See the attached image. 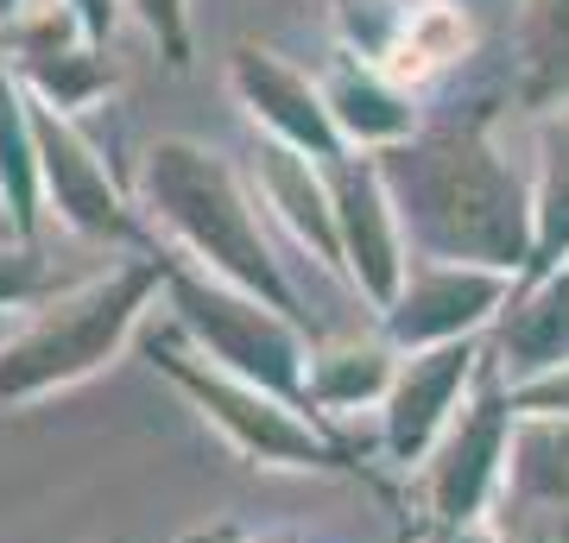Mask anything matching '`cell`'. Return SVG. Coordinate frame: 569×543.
I'll return each instance as SVG.
<instances>
[{"mask_svg": "<svg viewBox=\"0 0 569 543\" xmlns=\"http://www.w3.org/2000/svg\"><path fill=\"white\" fill-rule=\"evenodd\" d=\"M500 436H507V404H500V385L488 380L481 385V399L462 411V423H456V436H449V449H443V467H437V500H443L449 519L468 512L475 481H481V467L493 462Z\"/></svg>", "mask_w": 569, "mask_h": 543, "instance_id": "e0dca14e", "label": "cell"}, {"mask_svg": "<svg viewBox=\"0 0 569 543\" xmlns=\"http://www.w3.org/2000/svg\"><path fill=\"white\" fill-rule=\"evenodd\" d=\"M0 197L13 209V228H39V140H32V95L20 70L0 58Z\"/></svg>", "mask_w": 569, "mask_h": 543, "instance_id": "5bb4252c", "label": "cell"}, {"mask_svg": "<svg viewBox=\"0 0 569 543\" xmlns=\"http://www.w3.org/2000/svg\"><path fill=\"white\" fill-rule=\"evenodd\" d=\"M329 101V121L348 145L361 152H387V145H406L418 133V114H411V95L399 82H387L380 63H355L342 51V63H329V77L317 82Z\"/></svg>", "mask_w": 569, "mask_h": 543, "instance_id": "9c48e42d", "label": "cell"}, {"mask_svg": "<svg viewBox=\"0 0 569 543\" xmlns=\"http://www.w3.org/2000/svg\"><path fill=\"white\" fill-rule=\"evenodd\" d=\"M0 348H7V316H0Z\"/></svg>", "mask_w": 569, "mask_h": 543, "instance_id": "d4e9b609", "label": "cell"}, {"mask_svg": "<svg viewBox=\"0 0 569 543\" xmlns=\"http://www.w3.org/2000/svg\"><path fill=\"white\" fill-rule=\"evenodd\" d=\"M392 215L430 260L512 272L538 247V202L481 127H430L373 152Z\"/></svg>", "mask_w": 569, "mask_h": 543, "instance_id": "6da1fadb", "label": "cell"}, {"mask_svg": "<svg viewBox=\"0 0 569 543\" xmlns=\"http://www.w3.org/2000/svg\"><path fill=\"white\" fill-rule=\"evenodd\" d=\"M387 380V354L380 348H361V354H342V361H323L310 373V392L323 399H355V392H373Z\"/></svg>", "mask_w": 569, "mask_h": 543, "instance_id": "d6986e66", "label": "cell"}, {"mask_svg": "<svg viewBox=\"0 0 569 543\" xmlns=\"http://www.w3.org/2000/svg\"><path fill=\"white\" fill-rule=\"evenodd\" d=\"M253 178H260L266 202L279 209L291 234L310 241L323 253V265H342V228H336V197H329V171L305 152H291V145L266 140L260 159H253Z\"/></svg>", "mask_w": 569, "mask_h": 543, "instance_id": "30bf717a", "label": "cell"}, {"mask_svg": "<svg viewBox=\"0 0 569 543\" xmlns=\"http://www.w3.org/2000/svg\"><path fill=\"white\" fill-rule=\"evenodd\" d=\"M20 228H13V209H7V197H0V241H13Z\"/></svg>", "mask_w": 569, "mask_h": 543, "instance_id": "cb8c5ba5", "label": "cell"}, {"mask_svg": "<svg viewBox=\"0 0 569 543\" xmlns=\"http://www.w3.org/2000/svg\"><path fill=\"white\" fill-rule=\"evenodd\" d=\"M133 13H140V26L159 39L164 63H183L190 58V0H127Z\"/></svg>", "mask_w": 569, "mask_h": 543, "instance_id": "ffe728a7", "label": "cell"}, {"mask_svg": "<svg viewBox=\"0 0 569 543\" xmlns=\"http://www.w3.org/2000/svg\"><path fill=\"white\" fill-rule=\"evenodd\" d=\"M159 284H171V272L159 260H127L102 279H89L82 291H70V298L44 303L39 316L0 348V399H26V392H44V385H63L89 366H102Z\"/></svg>", "mask_w": 569, "mask_h": 543, "instance_id": "3957f363", "label": "cell"}, {"mask_svg": "<svg viewBox=\"0 0 569 543\" xmlns=\"http://www.w3.org/2000/svg\"><path fill=\"white\" fill-rule=\"evenodd\" d=\"M171 303H178L183 329L216 354L222 366H234L247 385H279V392H298V361L305 348L291 335L284 310L247 298L222 279H197V272H171Z\"/></svg>", "mask_w": 569, "mask_h": 543, "instance_id": "277c9868", "label": "cell"}, {"mask_svg": "<svg viewBox=\"0 0 569 543\" xmlns=\"http://www.w3.org/2000/svg\"><path fill=\"white\" fill-rule=\"evenodd\" d=\"M538 247H531V265L550 272L563 265L569 253V121H557L545 133V159H538Z\"/></svg>", "mask_w": 569, "mask_h": 543, "instance_id": "ac0fdd59", "label": "cell"}, {"mask_svg": "<svg viewBox=\"0 0 569 543\" xmlns=\"http://www.w3.org/2000/svg\"><path fill=\"white\" fill-rule=\"evenodd\" d=\"M228 82H234V95H241L247 114L266 127V140L291 145V152H305V159H317V164L348 159V140L336 133V121H329L323 89H317L305 70L279 63L272 51L241 44V51L228 58Z\"/></svg>", "mask_w": 569, "mask_h": 543, "instance_id": "8992f818", "label": "cell"}, {"mask_svg": "<svg viewBox=\"0 0 569 543\" xmlns=\"http://www.w3.org/2000/svg\"><path fill=\"white\" fill-rule=\"evenodd\" d=\"M500 348L512 354L519 373L563 366V348H569V265H550L545 284L500 316Z\"/></svg>", "mask_w": 569, "mask_h": 543, "instance_id": "9a60e30c", "label": "cell"}, {"mask_svg": "<svg viewBox=\"0 0 569 543\" xmlns=\"http://www.w3.org/2000/svg\"><path fill=\"white\" fill-rule=\"evenodd\" d=\"M140 197H146V215H152L190 260H203L222 284L272 303L284 316L298 310L279 260H272V247H266V234H260L253 197H247L241 178H234L209 145H197V140L146 145Z\"/></svg>", "mask_w": 569, "mask_h": 543, "instance_id": "7a4b0ae2", "label": "cell"}, {"mask_svg": "<svg viewBox=\"0 0 569 543\" xmlns=\"http://www.w3.org/2000/svg\"><path fill=\"white\" fill-rule=\"evenodd\" d=\"M468 373H475V342H443L399 373V385H392V443L406 455L449 418V404L468 385Z\"/></svg>", "mask_w": 569, "mask_h": 543, "instance_id": "7c38bea8", "label": "cell"}, {"mask_svg": "<svg viewBox=\"0 0 569 543\" xmlns=\"http://www.w3.org/2000/svg\"><path fill=\"white\" fill-rule=\"evenodd\" d=\"M39 279H44L39 253H26V247L0 241V316H7V310H20V303L39 291Z\"/></svg>", "mask_w": 569, "mask_h": 543, "instance_id": "44dd1931", "label": "cell"}, {"mask_svg": "<svg viewBox=\"0 0 569 543\" xmlns=\"http://www.w3.org/2000/svg\"><path fill=\"white\" fill-rule=\"evenodd\" d=\"M519 95L531 108L569 95V0H519Z\"/></svg>", "mask_w": 569, "mask_h": 543, "instance_id": "2e32d148", "label": "cell"}, {"mask_svg": "<svg viewBox=\"0 0 569 543\" xmlns=\"http://www.w3.org/2000/svg\"><path fill=\"white\" fill-rule=\"evenodd\" d=\"M507 298V272L488 265H430L399 291V303L387 310L392 342L406 348H443V342H468V329L488 316L493 303Z\"/></svg>", "mask_w": 569, "mask_h": 543, "instance_id": "ba28073f", "label": "cell"}, {"mask_svg": "<svg viewBox=\"0 0 569 543\" xmlns=\"http://www.w3.org/2000/svg\"><path fill=\"white\" fill-rule=\"evenodd\" d=\"M26 7H32V0H0V32H7V26H13V20H20V13H26Z\"/></svg>", "mask_w": 569, "mask_h": 543, "instance_id": "603a6c76", "label": "cell"}, {"mask_svg": "<svg viewBox=\"0 0 569 543\" xmlns=\"http://www.w3.org/2000/svg\"><path fill=\"white\" fill-rule=\"evenodd\" d=\"M32 140H39V183H44V197H51L63 228H77L89 241H140V215L121 202L102 152L82 140L70 108L32 95Z\"/></svg>", "mask_w": 569, "mask_h": 543, "instance_id": "5b68a950", "label": "cell"}, {"mask_svg": "<svg viewBox=\"0 0 569 543\" xmlns=\"http://www.w3.org/2000/svg\"><path fill=\"white\" fill-rule=\"evenodd\" d=\"M323 171H329V197H336V228H342V260L367 284V298L392 310L406 284H399V215H392V197L380 183V164L348 152Z\"/></svg>", "mask_w": 569, "mask_h": 543, "instance_id": "52a82bcc", "label": "cell"}, {"mask_svg": "<svg viewBox=\"0 0 569 543\" xmlns=\"http://www.w3.org/2000/svg\"><path fill=\"white\" fill-rule=\"evenodd\" d=\"M159 361L171 366V373H178V380L190 385V392H197V399H203L247 449H266V455H310V462L323 455V449H317V436H310V430H298L279 404H266L253 385H234L228 373H203V366H190L183 354H171V348H164Z\"/></svg>", "mask_w": 569, "mask_h": 543, "instance_id": "8fae6325", "label": "cell"}, {"mask_svg": "<svg viewBox=\"0 0 569 543\" xmlns=\"http://www.w3.org/2000/svg\"><path fill=\"white\" fill-rule=\"evenodd\" d=\"M468 13L456 7V0H425V7H411L406 26L392 32L380 51H373V63L387 70V82H399V89H411V82H430L443 63H456L468 51Z\"/></svg>", "mask_w": 569, "mask_h": 543, "instance_id": "4fadbf2b", "label": "cell"}, {"mask_svg": "<svg viewBox=\"0 0 569 543\" xmlns=\"http://www.w3.org/2000/svg\"><path fill=\"white\" fill-rule=\"evenodd\" d=\"M63 7H70V13L82 20V32H89V39L108 51V39H114V20H121V0H63Z\"/></svg>", "mask_w": 569, "mask_h": 543, "instance_id": "7402d4cb", "label": "cell"}]
</instances>
